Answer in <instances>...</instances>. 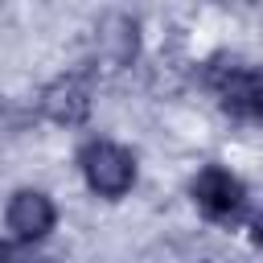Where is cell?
Here are the masks:
<instances>
[{"label":"cell","instance_id":"obj_1","mask_svg":"<svg viewBox=\"0 0 263 263\" xmlns=\"http://www.w3.org/2000/svg\"><path fill=\"white\" fill-rule=\"evenodd\" d=\"M78 164H82L86 185L99 197H123L136 185V160H132V152L119 148V144H111V140H90L78 152Z\"/></svg>","mask_w":263,"mask_h":263},{"label":"cell","instance_id":"obj_2","mask_svg":"<svg viewBox=\"0 0 263 263\" xmlns=\"http://www.w3.org/2000/svg\"><path fill=\"white\" fill-rule=\"evenodd\" d=\"M214 82V95L218 103L238 115V119H251V123H263V70H251V66H222L210 74Z\"/></svg>","mask_w":263,"mask_h":263},{"label":"cell","instance_id":"obj_3","mask_svg":"<svg viewBox=\"0 0 263 263\" xmlns=\"http://www.w3.org/2000/svg\"><path fill=\"white\" fill-rule=\"evenodd\" d=\"M193 201L210 222H234L242 214V205H247V189H242V181L234 173L210 164V168H201L193 177Z\"/></svg>","mask_w":263,"mask_h":263},{"label":"cell","instance_id":"obj_4","mask_svg":"<svg viewBox=\"0 0 263 263\" xmlns=\"http://www.w3.org/2000/svg\"><path fill=\"white\" fill-rule=\"evenodd\" d=\"M41 107H45V115L53 123H66V127L82 123L90 115V82H86V74H62L41 95Z\"/></svg>","mask_w":263,"mask_h":263},{"label":"cell","instance_id":"obj_5","mask_svg":"<svg viewBox=\"0 0 263 263\" xmlns=\"http://www.w3.org/2000/svg\"><path fill=\"white\" fill-rule=\"evenodd\" d=\"M53 222H58V210H53V201L41 189L12 193V201H8V226L21 238H45L53 230Z\"/></svg>","mask_w":263,"mask_h":263},{"label":"cell","instance_id":"obj_6","mask_svg":"<svg viewBox=\"0 0 263 263\" xmlns=\"http://www.w3.org/2000/svg\"><path fill=\"white\" fill-rule=\"evenodd\" d=\"M255 242H259V247H263V214H259V218H255Z\"/></svg>","mask_w":263,"mask_h":263},{"label":"cell","instance_id":"obj_7","mask_svg":"<svg viewBox=\"0 0 263 263\" xmlns=\"http://www.w3.org/2000/svg\"><path fill=\"white\" fill-rule=\"evenodd\" d=\"M0 263H8V247L4 242H0Z\"/></svg>","mask_w":263,"mask_h":263}]
</instances>
